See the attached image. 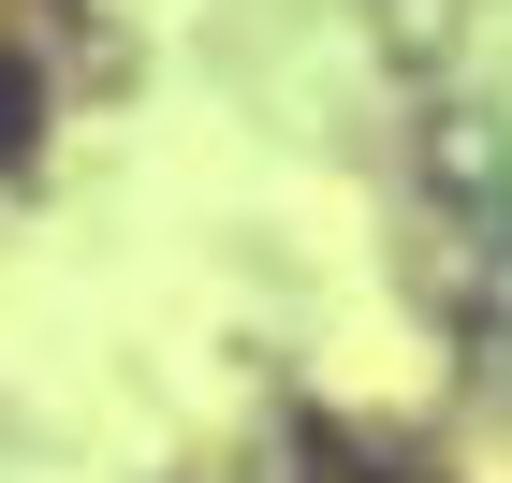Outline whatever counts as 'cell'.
<instances>
[{"instance_id": "cell-1", "label": "cell", "mask_w": 512, "mask_h": 483, "mask_svg": "<svg viewBox=\"0 0 512 483\" xmlns=\"http://www.w3.org/2000/svg\"><path fill=\"white\" fill-rule=\"evenodd\" d=\"M15 132H30V74L0 59V147H15Z\"/></svg>"}]
</instances>
